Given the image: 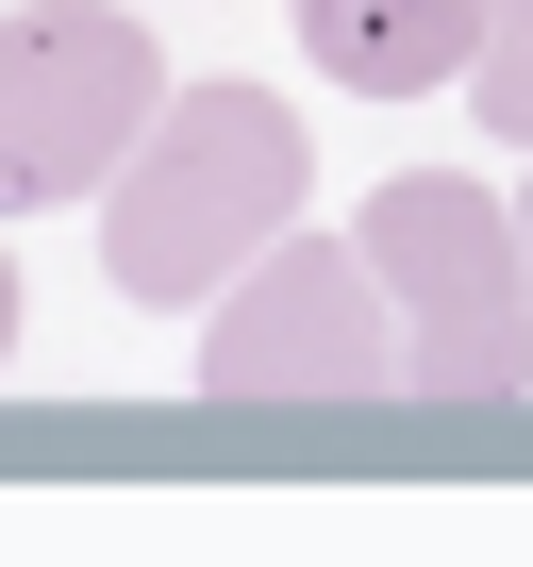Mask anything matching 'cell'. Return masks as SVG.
I'll return each instance as SVG.
<instances>
[{
	"mask_svg": "<svg viewBox=\"0 0 533 567\" xmlns=\"http://www.w3.org/2000/svg\"><path fill=\"white\" fill-rule=\"evenodd\" d=\"M301 184H317V151L266 84H167V117L101 184V284L117 301H217L233 267L301 234Z\"/></svg>",
	"mask_w": 533,
	"mask_h": 567,
	"instance_id": "6da1fadb",
	"label": "cell"
},
{
	"mask_svg": "<svg viewBox=\"0 0 533 567\" xmlns=\"http://www.w3.org/2000/svg\"><path fill=\"white\" fill-rule=\"evenodd\" d=\"M367 284L400 318V384L417 401H516L533 384V250L483 184H384L367 200Z\"/></svg>",
	"mask_w": 533,
	"mask_h": 567,
	"instance_id": "7a4b0ae2",
	"label": "cell"
},
{
	"mask_svg": "<svg viewBox=\"0 0 533 567\" xmlns=\"http://www.w3.org/2000/svg\"><path fill=\"white\" fill-rule=\"evenodd\" d=\"M150 117H167L150 18H117V0H18L0 18V217L101 200Z\"/></svg>",
	"mask_w": 533,
	"mask_h": 567,
	"instance_id": "3957f363",
	"label": "cell"
},
{
	"mask_svg": "<svg viewBox=\"0 0 533 567\" xmlns=\"http://www.w3.org/2000/svg\"><path fill=\"white\" fill-rule=\"evenodd\" d=\"M200 384L217 401H384L400 384V318L351 234H284L266 267H233L200 301Z\"/></svg>",
	"mask_w": 533,
	"mask_h": 567,
	"instance_id": "277c9868",
	"label": "cell"
},
{
	"mask_svg": "<svg viewBox=\"0 0 533 567\" xmlns=\"http://www.w3.org/2000/svg\"><path fill=\"white\" fill-rule=\"evenodd\" d=\"M301 51L351 101H433L483 68V0H301Z\"/></svg>",
	"mask_w": 533,
	"mask_h": 567,
	"instance_id": "5b68a950",
	"label": "cell"
},
{
	"mask_svg": "<svg viewBox=\"0 0 533 567\" xmlns=\"http://www.w3.org/2000/svg\"><path fill=\"white\" fill-rule=\"evenodd\" d=\"M467 101H483L500 151H533V0H483V68H467Z\"/></svg>",
	"mask_w": 533,
	"mask_h": 567,
	"instance_id": "8992f818",
	"label": "cell"
},
{
	"mask_svg": "<svg viewBox=\"0 0 533 567\" xmlns=\"http://www.w3.org/2000/svg\"><path fill=\"white\" fill-rule=\"evenodd\" d=\"M18 301H34V284H18V250H0V368H18Z\"/></svg>",
	"mask_w": 533,
	"mask_h": 567,
	"instance_id": "52a82bcc",
	"label": "cell"
},
{
	"mask_svg": "<svg viewBox=\"0 0 533 567\" xmlns=\"http://www.w3.org/2000/svg\"><path fill=\"white\" fill-rule=\"evenodd\" d=\"M516 250H533V200H516Z\"/></svg>",
	"mask_w": 533,
	"mask_h": 567,
	"instance_id": "ba28073f",
	"label": "cell"
}]
</instances>
